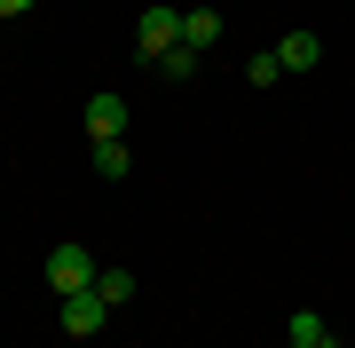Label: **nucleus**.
<instances>
[{
	"label": "nucleus",
	"instance_id": "nucleus-1",
	"mask_svg": "<svg viewBox=\"0 0 355 348\" xmlns=\"http://www.w3.org/2000/svg\"><path fill=\"white\" fill-rule=\"evenodd\" d=\"M174 48H182V8H166V0L142 8L135 16V56H142V64H166Z\"/></svg>",
	"mask_w": 355,
	"mask_h": 348
},
{
	"label": "nucleus",
	"instance_id": "nucleus-2",
	"mask_svg": "<svg viewBox=\"0 0 355 348\" xmlns=\"http://www.w3.org/2000/svg\"><path fill=\"white\" fill-rule=\"evenodd\" d=\"M95 270H103V261L87 254V245H55V254H48V285H55V301H71V293H87V285H95Z\"/></svg>",
	"mask_w": 355,
	"mask_h": 348
},
{
	"label": "nucleus",
	"instance_id": "nucleus-3",
	"mask_svg": "<svg viewBox=\"0 0 355 348\" xmlns=\"http://www.w3.org/2000/svg\"><path fill=\"white\" fill-rule=\"evenodd\" d=\"M103 317H111V301H103L95 285H87V293H71V301H64V333H71V340L103 333Z\"/></svg>",
	"mask_w": 355,
	"mask_h": 348
},
{
	"label": "nucleus",
	"instance_id": "nucleus-4",
	"mask_svg": "<svg viewBox=\"0 0 355 348\" xmlns=\"http://www.w3.org/2000/svg\"><path fill=\"white\" fill-rule=\"evenodd\" d=\"M127 135V103H119V95H95L87 103V142H119Z\"/></svg>",
	"mask_w": 355,
	"mask_h": 348
},
{
	"label": "nucleus",
	"instance_id": "nucleus-5",
	"mask_svg": "<svg viewBox=\"0 0 355 348\" xmlns=\"http://www.w3.org/2000/svg\"><path fill=\"white\" fill-rule=\"evenodd\" d=\"M277 64H284V72H316V64H324V40H316V32H284V40H277Z\"/></svg>",
	"mask_w": 355,
	"mask_h": 348
},
{
	"label": "nucleus",
	"instance_id": "nucleus-6",
	"mask_svg": "<svg viewBox=\"0 0 355 348\" xmlns=\"http://www.w3.org/2000/svg\"><path fill=\"white\" fill-rule=\"evenodd\" d=\"M214 40H221V16L214 8H190V16H182V48H214Z\"/></svg>",
	"mask_w": 355,
	"mask_h": 348
},
{
	"label": "nucleus",
	"instance_id": "nucleus-7",
	"mask_svg": "<svg viewBox=\"0 0 355 348\" xmlns=\"http://www.w3.org/2000/svg\"><path fill=\"white\" fill-rule=\"evenodd\" d=\"M95 174H135V151H127V135H119V142H95Z\"/></svg>",
	"mask_w": 355,
	"mask_h": 348
},
{
	"label": "nucleus",
	"instance_id": "nucleus-8",
	"mask_svg": "<svg viewBox=\"0 0 355 348\" xmlns=\"http://www.w3.org/2000/svg\"><path fill=\"white\" fill-rule=\"evenodd\" d=\"M95 293H103V301H111V309H119V301L135 293V270H95Z\"/></svg>",
	"mask_w": 355,
	"mask_h": 348
},
{
	"label": "nucleus",
	"instance_id": "nucleus-9",
	"mask_svg": "<svg viewBox=\"0 0 355 348\" xmlns=\"http://www.w3.org/2000/svg\"><path fill=\"white\" fill-rule=\"evenodd\" d=\"M245 79H253V88H277V79H284V64H277V48H261L253 64H245Z\"/></svg>",
	"mask_w": 355,
	"mask_h": 348
},
{
	"label": "nucleus",
	"instance_id": "nucleus-10",
	"mask_svg": "<svg viewBox=\"0 0 355 348\" xmlns=\"http://www.w3.org/2000/svg\"><path fill=\"white\" fill-rule=\"evenodd\" d=\"M158 72H166V79H190V72H198V48H174V56H166Z\"/></svg>",
	"mask_w": 355,
	"mask_h": 348
},
{
	"label": "nucleus",
	"instance_id": "nucleus-11",
	"mask_svg": "<svg viewBox=\"0 0 355 348\" xmlns=\"http://www.w3.org/2000/svg\"><path fill=\"white\" fill-rule=\"evenodd\" d=\"M24 8H32V0H0V16H24Z\"/></svg>",
	"mask_w": 355,
	"mask_h": 348
},
{
	"label": "nucleus",
	"instance_id": "nucleus-12",
	"mask_svg": "<svg viewBox=\"0 0 355 348\" xmlns=\"http://www.w3.org/2000/svg\"><path fill=\"white\" fill-rule=\"evenodd\" d=\"M324 348H340V340H324Z\"/></svg>",
	"mask_w": 355,
	"mask_h": 348
}]
</instances>
